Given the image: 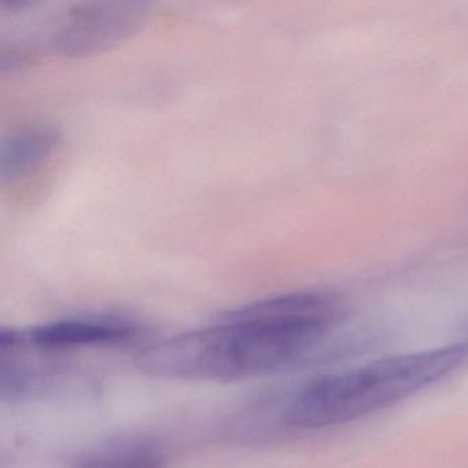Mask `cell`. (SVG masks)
Returning <instances> with one entry per match:
<instances>
[{"label": "cell", "instance_id": "6da1fadb", "mask_svg": "<svg viewBox=\"0 0 468 468\" xmlns=\"http://www.w3.org/2000/svg\"><path fill=\"white\" fill-rule=\"evenodd\" d=\"M344 317L341 303L295 292L234 309L215 324L144 347L136 366L160 379L235 382L283 371L305 358Z\"/></svg>", "mask_w": 468, "mask_h": 468}, {"label": "cell", "instance_id": "7a4b0ae2", "mask_svg": "<svg viewBox=\"0 0 468 468\" xmlns=\"http://www.w3.org/2000/svg\"><path fill=\"white\" fill-rule=\"evenodd\" d=\"M468 346L438 347L382 358L306 382L281 410L284 426L317 430L347 423L391 407L459 368Z\"/></svg>", "mask_w": 468, "mask_h": 468}, {"label": "cell", "instance_id": "3957f363", "mask_svg": "<svg viewBox=\"0 0 468 468\" xmlns=\"http://www.w3.org/2000/svg\"><path fill=\"white\" fill-rule=\"evenodd\" d=\"M146 5L83 2L70 6L54 27L48 48L78 57L105 50L133 35L146 18Z\"/></svg>", "mask_w": 468, "mask_h": 468}, {"label": "cell", "instance_id": "277c9868", "mask_svg": "<svg viewBox=\"0 0 468 468\" xmlns=\"http://www.w3.org/2000/svg\"><path fill=\"white\" fill-rule=\"evenodd\" d=\"M141 325L116 316L72 317L35 325L27 331L28 345L43 352L84 347L122 346L142 338Z\"/></svg>", "mask_w": 468, "mask_h": 468}, {"label": "cell", "instance_id": "5b68a950", "mask_svg": "<svg viewBox=\"0 0 468 468\" xmlns=\"http://www.w3.org/2000/svg\"><path fill=\"white\" fill-rule=\"evenodd\" d=\"M58 142V131L46 124L26 125L10 133L0 150L2 179H16L34 171L51 155Z\"/></svg>", "mask_w": 468, "mask_h": 468}, {"label": "cell", "instance_id": "8992f818", "mask_svg": "<svg viewBox=\"0 0 468 468\" xmlns=\"http://www.w3.org/2000/svg\"><path fill=\"white\" fill-rule=\"evenodd\" d=\"M168 460L146 441L112 443L81 456L72 468H166Z\"/></svg>", "mask_w": 468, "mask_h": 468}]
</instances>
